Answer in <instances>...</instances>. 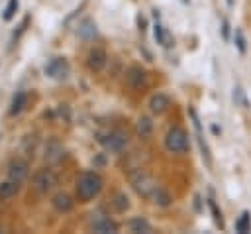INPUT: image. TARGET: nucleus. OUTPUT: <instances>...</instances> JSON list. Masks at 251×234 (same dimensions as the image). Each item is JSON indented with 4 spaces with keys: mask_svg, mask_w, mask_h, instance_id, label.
<instances>
[{
    "mask_svg": "<svg viewBox=\"0 0 251 234\" xmlns=\"http://www.w3.org/2000/svg\"><path fill=\"white\" fill-rule=\"evenodd\" d=\"M102 187H104V181L96 171H84L76 179V197L80 201H90L102 191Z\"/></svg>",
    "mask_w": 251,
    "mask_h": 234,
    "instance_id": "obj_1",
    "label": "nucleus"
},
{
    "mask_svg": "<svg viewBox=\"0 0 251 234\" xmlns=\"http://www.w3.org/2000/svg\"><path fill=\"white\" fill-rule=\"evenodd\" d=\"M165 147L171 153H184L188 151V134L180 126H173L165 136Z\"/></svg>",
    "mask_w": 251,
    "mask_h": 234,
    "instance_id": "obj_2",
    "label": "nucleus"
},
{
    "mask_svg": "<svg viewBox=\"0 0 251 234\" xmlns=\"http://www.w3.org/2000/svg\"><path fill=\"white\" fill-rule=\"evenodd\" d=\"M55 185H57V175H55V171L49 169V167L39 169V171L33 175V189H35L39 195H47Z\"/></svg>",
    "mask_w": 251,
    "mask_h": 234,
    "instance_id": "obj_3",
    "label": "nucleus"
},
{
    "mask_svg": "<svg viewBox=\"0 0 251 234\" xmlns=\"http://www.w3.org/2000/svg\"><path fill=\"white\" fill-rule=\"evenodd\" d=\"M129 179H131L133 189H135L141 197H151V195H153V191L159 187V185H157V181H155L153 177H149L147 173H143V171H133Z\"/></svg>",
    "mask_w": 251,
    "mask_h": 234,
    "instance_id": "obj_4",
    "label": "nucleus"
},
{
    "mask_svg": "<svg viewBox=\"0 0 251 234\" xmlns=\"http://www.w3.org/2000/svg\"><path fill=\"white\" fill-rule=\"evenodd\" d=\"M127 140H129L127 138V132H124V130H112L106 138H102V144L110 151H122L127 146Z\"/></svg>",
    "mask_w": 251,
    "mask_h": 234,
    "instance_id": "obj_5",
    "label": "nucleus"
},
{
    "mask_svg": "<svg viewBox=\"0 0 251 234\" xmlns=\"http://www.w3.org/2000/svg\"><path fill=\"white\" fill-rule=\"evenodd\" d=\"M188 112H190V118H192L194 130H196V140H198V146H200L202 157H204V161H206V163L210 165V163H212V155H210V147H208V144H206V140H204V134H202V126H200L198 114H196V110H194V108H190Z\"/></svg>",
    "mask_w": 251,
    "mask_h": 234,
    "instance_id": "obj_6",
    "label": "nucleus"
},
{
    "mask_svg": "<svg viewBox=\"0 0 251 234\" xmlns=\"http://www.w3.org/2000/svg\"><path fill=\"white\" fill-rule=\"evenodd\" d=\"M27 175H29V163H27L25 159L16 157V159H12V161L8 163V177H10V179L22 183Z\"/></svg>",
    "mask_w": 251,
    "mask_h": 234,
    "instance_id": "obj_7",
    "label": "nucleus"
},
{
    "mask_svg": "<svg viewBox=\"0 0 251 234\" xmlns=\"http://www.w3.org/2000/svg\"><path fill=\"white\" fill-rule=\"evenodd\" d=\"M69 73V63L63 57H53L47 65H45V75L53 77V79H63Z\"/></svg>",
    "mask_w": 251,
    "mask_h": 234,
    "instance_id": "obj_8",
    "label": "nucleus"
},
{
    "mask_svg": "<svg viewBox=\"0 0 251 234\" xmlns=\"http://www.w3.org/2000/svg\"><path fill=\"white\" fill-rule=\"evenodd\" d=\"M106 61H108V55H106V51L102 49V47H94V49H90V53H88V59H86V63H88V69L90 71H102L104 67H106Z\"/></svg>",
    "mask_w": 251,
    "mask_h": 234,
    "instance_id": "obj_9",
    "label": "nucleus"
},
{
    "mask_svg": "<svg viewBox=\"0 0 251 234\" xmlns=\"http://www.w3.org/2000/svg\"><path fill=\"white\" fill-rule=\"evenodd\" d=\"M127 85L133 88V90H141L147 87V73L141 69V67H131L127 71Z\"/></svg>",
    "mask_w": 251,
    "mask_h": 234,
    "instance_id": "obj_10",
    "label": "nucleus"
},
{
    "mask_svg": "<svg viewBox=\"0 0 251 234\" xmlns=\"http://www.w3.org/2000/svg\"><path fill=\"white\" fill-rule=\"evenodd\" d=\"M169 106H171V100H169V96L163 94V92H157V94H153V96L149 98V110H151L153 114H163Z\"/></svg>",
    "mask_w": 251,
    "mask_h": 234,
    "instance_id": "obj_11",
    "label": "nucleus"
},
{
    "mask_svg": "<svg viewBox=\"0 0 251 234\" xmlns=\"http://www.w3.org/2000/svg\"><path fill=\"white\" fill-rule=\"evenodd\" d=\"M90 228L94 232H102V234H106V232H118V224L112 218H108V216H98L96 220H92Z\"/></svg>",
    "mask_w": 251,
    "mask_h": 234,
    "instance_id": "obj_12",
    "label": "nucleus"
},
{
    "mask_svg": "<svg viewBox=\"0 0 251 234\" xmlns=\"http://www.w3.org/2000/svg\"><path fill=\"white\" fill-rule=\"evenodd\" d=\"M20 191V183L14 179H6L0 181V201H10L12 197H16Z\"/></svg>",
    "mask_w": 251,
    "mask_h": 234,
    "instance_id": "obj_13",
    "label": "nucleus"
},
{
    "mask_svg": "<svg viewBox=\"0 0 251 234\" xmlns=\"http://www.w3.org/2000/svg\"><path fill=\"white\" fill-rule=\"evenodd\" d=\"M51 203H53V208H55L57 212H69V210L73 208V199H71L67 193H57Z\"/></svg>",
    "mask_w": 251,
    "mask_h": 234,
    "instance_id": "obj_14",
    "label": "nucleus"
},
{
    "mask_svg": "<svg viewBox=\"0 0 251 234\" xmlns=\"http://www.w3.org/2000/svg\"><path fill=\"white\" fill-rule=\"evenodd\" d=\"M151 199H153V203H155L157 206H163V208H167V206L173 203V197H171V193H169L167 189H163V187H157V189L153 191Z\"/></svg>",
    "mask_w": 251,
    "mask_h": 234,
    "instance_id": "obj_15",
    "label": "nucleus"
},
{
    "mask_svg": "<svg viewBox=\"0 0 251 234\" xmlns=\"http://www.w3.org/2000/svg\"><path fill=\"white\" fill-rule=\"evenodd\" d=\"M25 102H27V94H25V92H16L14 98H12V104H10V114H12V116H14V114H20V112L24 110Z\"/></svg>",
    "mask_w": 251,
    "mask_h": 234,
    "instance_id": "obj_16",
    "label": "nucleus"
},
{
    "mask_svg": "<svg viewBox=\"0 0 251 234\" xmlns=\"http://www.w3.org/2000/svg\"><path fill=\"white\" fill-rule=\"evenodd\" d=\"M135 130H137V134H139L141 138L151 136V132H153V122H151V118L141 116V118L137 120V124H135Z\"/></svg>",
    "mask_w": 251,
    "mask_h": 234,
    "instance_id": "obj_17",
    "label": "nucleus"
},
{
    "mask_svg": "<svg viewBox=\"0 0 251 234\" xmlns=\"http://www.w3.org/2000/svg\"><path fill=\"white\" fill-rule=\"evenodd\" d=\"M129 230L131 232H137V234H147V232H151L153 228H151V224L145 220V218H141V216H137V218H133L131 222H129Z\"/></svg>",
    "mask_w": 251,
    "mask_h": 234,
    "instance_id": "obj_18",
    "label": "nucleus"
},
{
    "mask_svg": "<svg viewBox=\"0 0 251 234\" xmlns=\"http://www.w3.org/2000/svg\"><path fill=\"white\" fill-rule=\"evenodd\" d=\"M249 230H251V214L245 210V212H241V216H239L237 222H235V232L245 234V232H249Z\"/></svg>",
    "mask_w": 251,
    "mask_h": 234,
    "instance_id": "obj_19",
    "label": "nucleus"
},
{
    "mask_svg": "<svg viewBox=\"0 0 251 234\" xmlns=\"http://www.w3.org/2000/svg\"><path fill=\"white\" fill-rule=\"evenodd\" d=\"M61 153H63V147L59 146V142L57 140H51L47 144V147H45V157L47 159H59Z\"/></svg>",
    "mask_w": 251,
    "mask_h": 234,
    "instance_id": "obj_20",
    "label": "nucleus"
},
{
    "mask_svg": "<svg viewBox=\"0 0 251 234\" xmlns=\"http://www.w3.org/2000/svg\"><path fill=\"white\" fill-rule=\"evenodd\" d=\"M112 205H114V208H116L118 212H124V210H127V208H129V199H127L124 193H116V195H114Z\"/></svg>",
    "mask_w": 251,
    "mask_h": 234,
    "instance_id": "obj_21",
    "label": "nucleus"
},
{
    "mask_svg": "<svg viewBox=\"0 0 251 234\" xmlns=\"http://www.w3.org/2000/svg\"><path fill=\"white\" fill-rule=\"evenodd\" d=\"M208 206H210V210H212L214 222H216V224H218L220 228H224V218H222V212H220V208H218L216 201H214V199H208Z\"/></svg>",
    "mask_w": 251,
    "mask_h": 234,
    "instance_id": "obj_22",
    "label": "nucleus"
},
{
    "mask_svg": "<svg viewBox=\"0 0 251 234\" xmlns=\"http://www.w3.org/2000/svg\"><path fill=\"white\" fill-rule=\"evenodd\" d=\"M153 28H155V39H157V43H161V45L169 47V41H167V33H165V29H163V26L157 22Z\"/></svg>",
    "mask_w": 251,
    "mask_h": 234,
    "instance_id": "obj_23",
    "label": "nucleus"
},
{
    "mask_svg": "<svg viewBox=\"0 0 251 234\" xmlns=\"http://www.w3.org/2000/svg\"><path fill=\"white\" fill-rule=\"evenodd\" d=\"M18 10V0H8V6L4 10V20H12Z\"/></svg>",
    "mask_w": 251,
    "mask_h": 234,
    "instance_id": "obj_24",
    "label": "nucleus"
},
{
    "mask_svg": "<svg viewBox=\"0 0 251 234\" xmlns=\"http://www.w3.org/2000/svg\"><path fill=\"white\" fill-rule=\"evenodd\" d=\"M235 45L241 53H245V37H243V31L241 29H235Z\"/></svg>",
    "mask_w": 251,
    "mask_h": 234,
    "instance_id": "obj_25",
    "label": "nucleus"
},
{
    "mask_svg": "<svg viewBox=\"0 0 251 234\" xmlns=\"http://www.w3.org/2000/svg\"><path fill=\"white\" fill-rule=\"evenodd\" d=\"M80 33H82L84 37H88V35H94V33H96V29H94L92 22H84V24H82V28H80Z\"/></svg>",
    "mask_w": 251,
    "mask_h": 234,
    "instance_id": "obj_26",
    "label": "nucleus"
},
{
    "mask_svg": "<svg viewBox=\"0 0 251 234\" xmlns=\"http://www.w3.org/2000/svg\"><path fill=\"white\" fill-rule=\"evenodd\" d=\"M222 35H224V39H229V22L227 20H222Z\"/></svg>",
    "mask_w": 251,
    "mask_h": 234,
    "instance_id": "obj_27",
    "label": "nucleus"
},
{
    "mask_svg": "<svg viewBox=\"0 0 251 234\" xmlns=\"http://www.w3.org/2000/svg\"><path fill=\"white\" fill-rule=\"evenodd\" d=\"M226 2H227V4H229V6H233V0H226Z\"/></svg>",
    "mask_w": 251,
    "mask_h": 234,
    "instance_id": "obj_28",
    "label": "nucleus"
},
{
    "mask_svg": "<svg viewBox=\"0 0 251 234\" xmlns=\"http://www.w3.org/2000/svg\"><path fill=\"white\" fill-rule=\"evenodd\" d=\"M2 230H4V228H2V224H0V232H2Z\"/></svg>",
    "mask_w": 251,
    "mask_h": 234,
    "instance_id": "obj_29",
    "label": "nucleus"
}]
</instances>
